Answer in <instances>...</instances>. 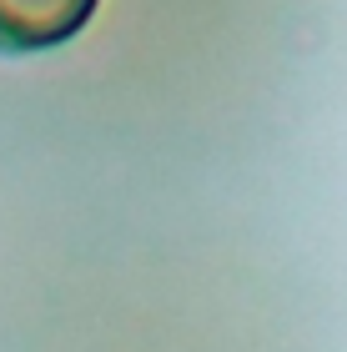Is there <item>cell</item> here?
<instances>
[{"label":"cell","mask_w":347,"mask_h":352,"mask_svg":"<svg viewBox=\"0 0 347 352\" xmlns=\"http://www.w3.org/2000/svg\"><path fill=\"white\" fill-rule=\"evenodd\" d=\"M101 0H0V51L30 56L66 45L91 25Z\"/></svg>","instance_id":"6da1fadb"}]
</instances>
